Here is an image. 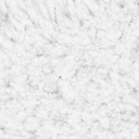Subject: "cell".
<instances>
[{
    "label": "cell",
    "instance_id": "cell-1",
    "mask_svg": "<svg viewBox=\"0 0 139 139\" xmlns=\"http://www.w3.org/2000/svg\"><path fill=\"white\" fill-rule=\"evenodd\" d=\"M109 120H108V118H102L101 120V125L102 126H104V127L105 128H108L109 127Z\"/></svg>",
    "mask_w": 139,
    "mask_h": 139
}]
</instances>
